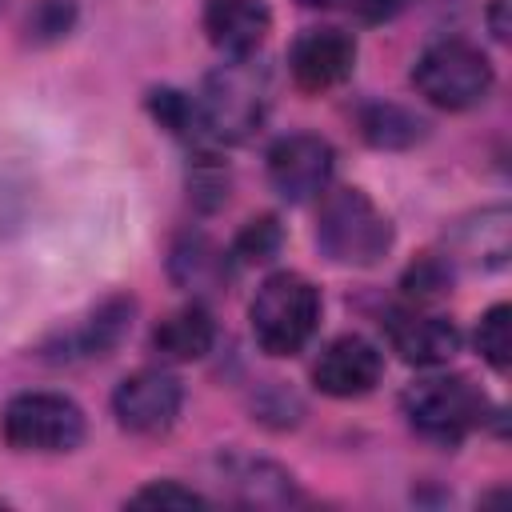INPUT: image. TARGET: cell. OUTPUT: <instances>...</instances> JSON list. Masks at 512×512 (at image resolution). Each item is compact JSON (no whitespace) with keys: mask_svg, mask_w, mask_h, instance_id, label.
Here are the masks:
<instances>
[{"mask_svg":"<svg viewBox=\"0 0 512 512\" xmlns=\"http://www.w3.org/2000/svg\"><path fill=\"white\" fill-rule=\"evenodd\" d=\"M248 320H252L256 344L268 356H292L316 332L320 292L296 272H276V276H268L260 284V292H256V300L248 308Z\"/></svg>","mask_w":512,"mask_h":512,"instance_id":"cell-1","label":"cell"},{"mask_svg":"<svg viewBox=\"0 0 512 512\" xmlns=\"http://www.w3.org/2000/svg\"><path fill=\"white\" fill-rule=\"evenodd\" d=\"M316 240L336 264L368 268L388 252L392 224L360 188H336L320 204Z\"/></svg>","mask_w":512,"mask_h":512,"instance_id":"cell-2","label":"cell"},{"mask_svg":"<svg viewBox=\"0 0 512 512\" xmlns=\"http://www.w3.org/2000/svg\"><path fill=\"white\" fill-rule=\"evenodd\" d=\"M412 84L428 104L460 112L488 96L492 64L468 40H436L420 52V60L412 68Z\"/></svg>","mask_w":512,"mask_h":512,"instance_id":"cell-3","label":"cell"},{"mask_svg":"<svg viewBox=\"0 0 512 512\" xmlns=\"http://www.w3.org/2000/svg\"><path fill=\"white\" fill-rule=\"evenodd\" d=\"M200 128H208L216 140H244L268 108V76L248 56L216 68L196 100Z\"/></svg>","mask_w":512,"mask_h":512,"instance_id":"cell-4","label":"cell"},{"mask_svg":"<svg viewBox=\"0 0 512 512\" xmlns=\"http://www.w3.org/2000/svg\"><path fill=\"white\" fill-rule=\"evenodd\" d=\"M16 452H72L84 440V412L60 392H20L0 416Z\"/></svg>","mask_w":512,"mask_h":512,"instance_id":"cell-5","label":"cell"},{"mask_svg":"<svg viewBox=\"0 0 512 512\" xmlns=\"http://www.w3.org/2000/svg\"><path fill=\"white\" fill-rule=\"evenodd\" d=\"M404 412L420 436L440 440V444H456L476 424H484L488 400H484V392H476L460 376H436V380H420L416 388H408Z\"/></svg>","mask_w":512,"mask_h":512,"instance_id":"cell-6","label":"cell"},{"mask_svg":"<svg viewBox=\"0 0 512 512\" xmlns=\"http://www.w3.org/2000/svg\"><path fill=\"white\" fill-rule=\"evenodd\" d=\"M180 404H184V388L164 368H140L124 376L120 388L112 392V412L120 428L140 432V436H156L172 428V420L180 416Z\"/></svg>","mask_w":512,"mask_h":512,"instance_id":"cell-7","label":"cell"},{"mask_svg":"<svg viewBox=\"0 0 512 512\" xmlns=\"http://www.w3.org/2000/svg\"><path fill=\"white\" fill-rule=\"evenodd\" d=\"M328 176H332V148L320 136L296 132V136L276 140L268 152V180L292 204L320 196L328 188Z\"/></svg>","mask_w":512,"mask_h":512,"instance_id":"cell-8","label":"cell"},{"mask_svg":"<svg viewBox=\"0 0 512 512\" xmlns=\"http://www.w3.org/2000/svg\"><path fill=\"white\" fill-rule=\"evenodd\" d=\"M380 372H384V360L364 336H336L312 364L316 388L324 396H336V400H352V396L372 392L380 384Z\"/></svg>","mask_w":512,"mask_h":512,"instance_id":"cell-9","label":"cell"},{"mask_svg":"<svg viewBox=\"0 0 512 512\" xmlns=\"http://www.w3.org/2000/svg\"><path fill=\"white\" fill-rule=\"evenodd\" d=\"M288 64H292V76L300 88H308V92L336 88L340 80H348V72L356 64V40L340 28H308L292 44Z\"/></svg>","mask_w":512,"mask_h":512,"instance_id":"cell-10","label":"cell"},{"mask_svg":"<svg viewBox=\"0 0 512 512\" xmlns=\"http://www.w3.org/2000/svg\"><path fill=\"white\" fill-rule=\"evenodd\" d=\"M268 28H272V12L264 0H208L204 4L208 40L232 60L252 56L264 44Z\"/></svg>","mask_w":512,"mask_h":512,"instance_id":"cell-11","label":"cell"},{"mask_svg":"<svg viewBox=\"0 0 512 512\" xmlns=\"http://www.w3.org/2000/svg\"><path fill=\"white\" fill-rule=\"evenodd\" d=\"M388 340H392V348L400 352V360L420 364V368L444 364V360H452L456 348H460V332H456L444 316L416 312V308L388 316Z\"/></svg>","mask_w":512,"mask_h":512,"instance_id":"cell-12","label":"cell"},{"mask_svg":"<svg viewBox=\"0 0 512 512\" xmlns=\"http://www.w3.org/2000/svg\"><path fill=\"white\" fill-rule=\"evenodd\" d=\"M212 340H216V324H212L208 308H200V304H184V308L168 312L152 332V348L176 364L200 360L212 348Z\"/></svg>","mask_w":512,"mask_h":512,"instance_id":"cell-13","label":"cell"},{"mask_svg":"<svg viewBox=\"0 0 512 512\" xmlns=\"http://www.w3.org/2000/svg\"><path fill=\"white\" fill-rule=\"evenodd\" d=\"M132 324V304L128 300H108L104 308H96V316H88L76 336H72V352L76 356H108L120 336L128 332Z\"/></svg>","mask_w":512,"mask_h":512,"instance_id":"cell-14","label":"cell"},{"mask_svg":"<svg viewBox=\"0 0 512 512\" xmlns=\"http://www.w3.org/2000/svg\"><path fill=\"white\" fill-rule=\"evenodd\" d=\"M360 128H364L368 144H376V148H408V144H416L420 132H424V124H420L412 112L396 108V104H372V108L360 116Z\"/></svg>","mask_w":512,"mask_h":512,"instance_id":"cell-15","label":"cell"},{"mask_svg":"<svg viewBox=\"0 0 512 512\" xmlns=\"http://www.w3.org/2000/svg\"><path fill=\"white\" fill-rule=\"evenodd\" d=\"M232 480H236V488L244 492L248 504H284V500H292V476L264 464V460L236 464Z\"/></svg>","mask_w":512,"mask_h":512,"instance_id":"cell-16","label":"cell"},{"mask_svg":"<svg viewBox=\"0 0 512 512\" xmlns=\"http://www.w3.org/2000/svg\"><path fill=\"white\" fill-rule=\"evenodd\" d=\"M476 348H480V356H484L496 372H504V368L512 364V308H508V304H496V308H488V312L480 316Z\"/></svg>","mask_w":512,"mask_h":512,"instance_id":"cell-17","label":"cell"},{"mask_svg":"<svg viewBox=\"0 0 512 512\" xmlns=\"http://www.w3.org/2000/svg\"><path fill=\"white\" fill-rule=\"evenodd\" d=\"M224 272V260L216 256V248L208 244V240H184L176 252H172V276L180 280V284H192V288H200V284H212L216 276Z\"/></svg>","mask_w":512,"mask_h":512,"instance_id":"cell-18","label":"cell"},{"mask_svg":"<svg viewBox=\"0 0 512 512\" xmlns=\"http://www.w3.org/2000/svg\"><path fill=\"white\" fill-rule=\"evenodd\" d=\"M280 240H284L280 224L272 216H260V220L244 224V232L232 244V256H236V264H264V260H272L280 252Z\"/></svg>","mask_w":512,"mask_h":512,"instance_id":"cell-19","label":"cell"},{"mask_svg":"<svg viewBox=\"0 0 512 512\" xmlns=\"http://www.w3.org/2000/svg\"><path fill=\"white\" fill-rule=\"evenodd\" d=\"M152 108H156V116H160L176 136H192V132L200 128V108H196V100H188L184 92H172V88L152 92Z\"/></svg>","mask_w":512,"mask_h":512,"instance_id":"cell-20","label":"cell"},{"mask_svg":"<svg viewBox=\"0 0 512 512\" xmlns=\"http://www.w3.org/2000/svg\"><path fill=\"white\" fill-rule=\"evenodd\" d=\"M128 504H136V508H204L208 500L196 488H184L176 480H156V484L140 488Z\"/></svg>","mask_w":512,"mask_h":512,"instance_id":"cell-21","label":"cell"},{"mask_svg":"<svg viewBox=\"0 0 512 512\" xmlns=\"http://www.w3.org/2000/svg\"><path fill=\"white\" fill-rule=\"evenodd\" d=\"M448 268L440 264V260H420V264H412L408 268V276H404V288H408V296L412 300H436V296H444V288H448Z\"/></svg>","mask_w":512,"mask_h":512,"instance_id":"cell-22","label":"cell"},{"mask_svg":"<svg viewBox=\"0 0 512 512\" xmlns=\"http://www.w3.org/2000/svg\"><path fill=\"white\" fill-rule=\"evenodd\" d=\"M356 4V12H360V20H368V24H380V20H392L408 0H352Z\"/></svg>","mask_w":512,"mask_h":512,"instance_id":"cell-23","label":"cell"},{"mask_svg":"<svg viewBox=\"0 0 512 512\" xmlns=\"http://www.w3.org/2000/svg\"><path fill=\"white\" fill-rule=\"evenodd\" d=\"M492 32H496L500 40L508 36V20H504V0H496V4H492Z\"/></svg>","mask_w":512,"mask_h":512,"instance_id":"cell-24","label":"cell"},{"mask_svg":"<svg viewBox=\"0 0 512 512\" xmlns=\"http://www.w3.org/2000/svg\"><path fill=\"white\" fill-rule=\"evenodd\" d=\"M300 4H304V8H336L340 0H300Z\"/></svg>","mask_w":512,"mask_h":512,"instance_id":"cell-25","label":"cell"}]
</instances>
